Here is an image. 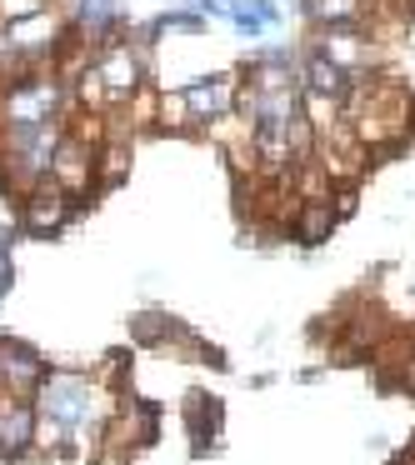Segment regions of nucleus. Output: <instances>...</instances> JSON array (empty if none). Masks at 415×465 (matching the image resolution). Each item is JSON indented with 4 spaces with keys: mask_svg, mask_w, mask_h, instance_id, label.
Instances as JSON below:
<instances>
[{
    "mask_svg": "<svg viewBox=\"0 0 415 465\" xmlns=\"http://www.w3.org/2000/svg\"><path fill=\"white\" fill-rule=\"evenodd\" d=\"M35 415H51V420L61 425H105L115 415V391L101 381H91V375L81 371H65V365H51V371L41 375V385H35Z\"/></svg>",
    "mask_w": 415,
    "mask_h": 465,
    "instance_id": "obj_1",
    "label": "nucleus"
},
{
    "mask_svg": "<svg viewBox=\"0 0 415 465\" xmlns=\"http://www.w3.org/2000/svg\"><path fill=\"white\" fill-rule=\"evenodd\" d=\"M311 51H321L325 61H335L345 75L385 71V45L365 31V21L361 25H315V31H311Z\"/></svg>",
    "mask_w": 415,
    "mask_h": 465,
    "instance_id": "obj_2",
    "label": "nucleus"
},
{
    "mask_svg": "<svg viewBox=\"0 0 415 465\" xmlns=\"http://www.w3.org/2000/svg\"><path fill=\"white\" fill-rule=\"evenodd\" d=\"M95 161H101V145L85 141L81 131L65 125V135L55 141V155H51V181L61 185L75 205H85L95 191H101V171H95Z\"/></svg>",
    "mask_w": 415,
    "mask_h": 465,
    "instance_id": "obj_3",
    "label": "nucleus"
},
{
    "mask_svg": "<svg viewBox=\"0 0 415 465\" xmlns=\"http://www.w3.org/2000/svg\"><path fill=\"white\" fill-rule=\"evenodd\" d=\"M91 71H95V81L105 85V95H111V111L131 101L141 85H151V61H145L141 51H131L121 35H115V41H105L101 51H95Z\"/></svg>",
    "mask_w": 415,
    "mask_h": 465,
    "instance_id": "obj_4",
    "label": "nucleus"
},
{
    "mask_svg": "<svg viewBox=\"0 0 415 465\" xmlns=\"http://www.w3.org/2000/svg\"><path fill=\"white\" fill-rule=\"evenodd\" d=\"M75 211H81V205H75L71 195H65L61 185L51 181V175H45V181L35 185V191L25 195L21 205H15V215H21V231H25V235H61L65 225L75 221Z\"/></svg>",
    "mask_w": 415,
    "mask_h": 465,
    "instance_id": "obj_5",
    "label": "nucleus"
},
{
    "mask_svg": "<svg viewBox=\"0 0 415 465\" xmlns=\"http://www.w3.org/2000/svg\"><path fill=\"white\" fill-rule=\"evenodd\" d=\"M181 91H185V105H191L195 135H201L211 121H221V115H231V111H235V95H241V75H235V71L195 75V81H185Z\"/></svg>",
    "mask_w": 415,
    "mask_h": 465,
    "instance_id": "obj_6",
    "label": "nucleus"
},
{
    "mask_svg": "<svg viewBox=\"0 0 415 465\" xmlns=\"http://www.w3.org/2000/svg\"><path fill=\"white\" fill-rule=\"evenodd\" d=\"M45 371H51V361L35 345L15 341V335H0V395H35Z\"/></svg>",
    "mask_w": 415,
    "mask_h": 465,
    "instance_id": "obj_7",
    "label": "nucleus"
},
{
    "mask_svg": "<svg viewBox=\"0 0 415 465\" xmlns=\"http://www.w3.org/2000/svg\"><path fill=\"white\" fill-rule=\"evenodd\" d=\"M35 455V401L31 395H0V465Z\"/></svg>",
    "mask_w": 415,
    "mask_h": 465,
    "instance_id": "obj_8",
    "label": "nucleus"
},
{
    "mask_svg": "<svg viewBox=\"0 0 415 465\" xmlns=\"http://www.w3.org/2000/svg\"><path fill=\"white\" fill-rule=\"evenodd\" d=\"M185 430H191V455H211L225 435V411L211 391H191L185 395Z\"/></svg>",
    "mask_w": 415,
    "mask_h": 465,
    "instance_id": "obj_9",
    "label": "nucleus"
},
{
    "mask_svg": "<svg viewBox=\"0 0 415 465\" xmlns=\"http://www.w3.org/2000/svg\"><path fill=\"white\" fill-rule=\"evenodd\" d=\"M345 91H351V75H345L335 61H325L321 51H311V45H305V51H301V95L345 101Z\"/></svg>",
    "mask_w": 415,
    "mask_h": 465,
    "instance_id": "obj_10",
    "label": "nucleus"
},
{
    "mask_svg": "<svg viewBox=\"0 0 415 465\" xmlns=\"http://www.w3.org/2000/svg\"><path fill=\"white\" fill-rule=\"evenodd\" d=\"M335 225H341V221H335L331 201H301V211H295V221H291V235H295V245L315 251L321 241H331Z\"/></svg>",
    "mask_w": 415,
    "mask_h": 465,
    "instance_id": "obj_11",
    "label": "nucleus"
},
{
    "mask_svg": "<svg viewBox=\"0 0 415 465\" xmlns=\"http://www.w3.org/2000/svg\"><path fill=\"white\" fill-rule=\"evenodd\" d=\"M155 21H161V35H185V41H205L211 35V21L201 11H165Z\"/></svg>",
    "mask_w": 415,
    "mask_h": 465,
    "instance_id": "obj_12",
    "label": "nucleus"
},
{
    "mask_svg": "<svg viewBox=\"0 0 415 465\" xmlns=\"http://www.w3.org/2000/svg\"><path fill=\"white\" fill-rule=\"evenodd\" d=\"M11 281H15V261H11V241H0V301L11 295Z\"/></svg>",
    "mask_w": 415,
    "mask_h": 465,
    "instance_id": "obj_13",
    "label": "nucleus"
},
{
    "mask_svg": "<svg viewBox=\"0 0 415 465\" xmlns=\"http://www.w3.org/2000/svg\"><path fill=\"white\" fill-rule=\"evenodd\" d=\"M251 11H255V15H261V21H265V31H271V25H281V21H285L281 0H251Z\"/></svg>",
    "mask_w": 415,
    "mask_h": 465,
    "instance_id": "obj_14",
    "label": "nucleus"
},
{
    "mask_svg": "<svg viewBox=\"0 0 415 465\" xmlns=\"http://www.w3.org/2000/svg\"><path fill=\"white\" fill-rule=\"evenodd\" d=\"M185 11H201L205 21H211V15H225V5L221 0H185Z\"/></svg>",
    "mask_w": 415,
    "mask_h": 465,
    "instance_id": "obj_15",
    "label": "nucleus"
}]
</instances>
